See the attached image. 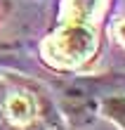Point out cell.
Instances as JSON below:
<instances>
[{
	"label": "cell",
	"mask_w": 125,
	"mask_h": 130,
	"mask_svg": "<svg viewBox=\"0 0 125 130\" xmlns=\"http://www.w3.org/2000/svg\"><path fill=\"white\" fill-rule=\"evenodd\" d=\"M97 47V33L85 21H68V24L50 36L43 45V55L47 62L57 66H78L87 59Z\"/></svg>",
	"instance_id": "cell-1"
},
{
	"label": "cell",
	"mask_w": 125,
	"mask_h": 130,
	"mask_svg": "<svg viewBox=\"0 0 125 130\" xmlns=\"http://www.w3.org/2000/svg\"><path fill=\"white\" fill-rule=\"evenodd\" d=\"M5 111L10 121H14L17 125H26L33 118V106H31V99L26 95H12L5 104Z\"/></svg>",
	"instance_id": "cell-2"
},
{
	"label": "cell",
	"mask_w": 125,
	"mask_h": 130,
	"mask_svg": "<svg viewBox=\"0 0 125 130\" xmlns=\"http://www.w3.org/2000/svg\"><path fill=\"white\" fill-rule=\"evenodd\" d=\"M101 3H104V0H68L71 21H85V24H90L99 14Z\"/></svg>",
	"instance_id": "cell-3"
},
{
	"label": "cell",
	"mask_w": 125,
	"mask_h": 130,
	"mask_svg": "<svg viewBox=\"0 0 125 130\" xmlns=\"http://www.w3.org/2000/svg\"><path fill=\"white\" fill-rule=\"evenodd\" d=\"M116 33H118V38H120L123 45H125V21H120V24L116 26Z\"/></svg>",
	"instance_id": "cell-4"
}]
</instances>
